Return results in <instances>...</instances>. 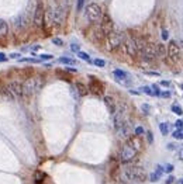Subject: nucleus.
Here are the masks:
<instances>
[{
    "label": "nucleus",
    "mask_w": 183,
    "mask_h": 184,
    "mask_svg": "<svg viewBox=\"0 0 183 184\" xmlns=\"http://www.w3.org/2000/svg\"><path fill=\"white\" fill-rule=\"evenodd\" d=\"M88 37L93 41V42H97V44H102V42H104V40H106V34L103 32V30L100 28L99 24L92 25V28L89 30Z\"/></svg>",
    "instance_id": "1a4fd4ad"
},
{
    "label": "nucleus",
    "mask_w": 183,
    "mask_h": 184,
    "mask_svg": "<svg viewBox=\"0 0 183 184\" xmlns=\"http://www.w3.org/2000/svg\"><path fill=\"white\" fill-rule=\"evenodd\" d=\"M44 178H45V173H42V171H37L34 174V181H35V184H42L44 183Z\"/></svg>",
    "instance_id": "5701e85b"
},
{
    "label": "nucleus",
    "mask_w": 183,
    "mask_h": 184,
    "mask_svg": "<svg viewBox=\"0 0 183 184\" xmlns=\"http://www.w3.org/2000/svg\"><path fill=\"white\" fill-rule=\"evenodd\" d=\"M14 27H16L17 30H21V28H24L25 27V21H24V18L21 16L20 17H17V20H16V24H14Z\"/></svg>",
    "instance_id": "b1692460"
},
{
    "label": "nucleus",
    "mask_w": 183,
    "mask_h": 184,
    "mask_svg": "<svg viewBox=\"0 0 183 184\" xmlns=\"http://www.w3.org/2000/svg\"><path fill=\"white\" fill-rule=\"evenodd\" d=\"M75 87H76V90H78L79 96H86V94L89 93V87L86 86V84L80 83V82H78V83L75 84Z\"/></svg>",
    "instance_id": "aec40b11"
},
{
    "label": "nucleus",
    "mask_w": 183,
    "mask_h": 184,
    "mask_svg": "<svg viewBox=\"0 0 183 184\" xmlns=\"http://www.w3.org/2000/svg\"><path fill=\"white\" fill-rule=\"evenodd\" d=\"M159 129H161V132H162V135H168L169 134V124L168 122H161Z\"/></svg>",
    "instance_id": "393cba45"
},
{
    "label": "nucleus",
    "mask_w": 183,
    "mask_h": 184,
    "mask_svg": "<svg viewBox=\"0 0 183 184\" xmlns=\"http://www.w3.org/2000/svg\"><path fill=\"white\" fill-rule=\"evenodd\" d=\"M161 84H162V86H165V87H168V86H169V84H170V82H169V80H162V82H161Z\"/></svg>",
    "instance_id": "864d4df0"
},
{
    "label": "nucleus",
    "mask_w": 183,
    "mask_h": 184,
    "mask_svg": "<svg viewBox=\"0 0 183 184\" xmlns=\"http://www.w3.org/2000/svg\"><path fill=\"white\" fill-rule=\"evenodd\" d=\"M168 59L170 61V63L172 65H176L180 62V59H182V55H180V48L177 47V44H176V41H169V44H168Z\"/></svg>",
    "instance_id": "423d86ee"
},
{
    "label": "nucleus",
    "mask_w": 183,
    "mask_h": 184,
    "mask_svg": "<svg viewBox=\"0 0 183 184\" xmlns=\"http://www.w3.org/2000/svg\"><path fill=\"white\" fill-rule=\"evenodd\" d=\"M126 40V35L123 32L118 31H111L110 34L106 35V40H104V45H106V51L109 52H114L123 45V42Z\"/></svg>",
    "instance_id": "f257e3e1"
},
{
    "label": "nucleus",
    "mask_w": 183,
    "mask_h": 184,
    "mask_svg": "<svg viewBox=\"0 0 183 184\" xmlns=\"http://www.w3.org/2000/svg\"><path fill=\"white\" fill-rule=\"evenodd\" d=\"M173 181H175V177H173V176H169L166 178V181H165V183H166V184H172Z\"/></svg>",
    "instance_id": "09e8293b"
},
{
    "label": "nucleus",
    "mask_w": 183,
    "mask_h": 184,
    "mask_svg": "<svg viewBox=\"0 0 183 184\" xmlns=\"http://www.w3.org/2000/svg\"><path fill=\"white\" fill-rule=\"evenodd\" d=\"M8 34V24L4 20H0V38H6Z\"/></svg>",
    "instance_id": "412c9836"
},
{
    "label": "nucleus",
    "mask_w": 183,
    "mask_h": 184,
    "mask_svg": "<svg viewBox=\"0 0 183 184\" xmlns=\"http://www.w3.org/2000/svg\"><path fill=\"white\" fill-rule=\"evenodd\" d=\"M1 94H3V97L4 98H7V100H10V101H13V100H16V97H14V94L11 93V90H10V87L7 86H3L1 87Z\"/></svg>",
    "instance_id": "6ab92c4d"
},
{
    "label": "nucleus",
    "mask_w": 183,
    "mask_h": 184,
    "mask_svg": "<svg viewBox=\"0 0 183 184\" xmlns=\"http://www.w3.org/2000/svg\"><path fill=\"white\" fill-rule=\"evenodd\" d=\"M141 91H144L145 94H148V96H155V93H154V90L151 87H148V86H144V87L140 89Z\"/></svg>",
    "instance_id": "cd10ccee"
},
{
    "label": "nucleus",
    "mask_w": 183,
    "mask_h": 184,
    "mask_svg": "<svg viewBox=\"0 0 183 184\" xmlns=\"http://www.w3.org/2000/svg\"><path fill=\"white\" fill-rule=\"evenodd\" d=\"M161 96L163 97V98H169V97L172 96V93L168 91V90H165V91H161Z\"/></svg>",
    "instance_id": "37998d69"
},
{
    "label": "nucleus",
    "mask_w": 183,
    "mask_h": 184,
    "mask_svg": "<svg viewBox=\"0 0 183 184\" xmlns=\"http://www.w3.org/2000/svg\"><path fill=\"white\" fill-rule=\"evenodd\" d=\"M163 171H165V167H162L161 164H158V166H156V169H155V173H156L159 177L162 176V173H163Z\"/></svg>",
    "instance_id": "72a5a7b5"
},
{
    "label": "nucleus",
    "mask_w": 183,
    "mask_h": 184,
    "mask_svg": "<svg viewBox=\"0 0 183 184\" xmlns=\"http://www.w3.org/2000/svg\"><path fill=\"white\" fill-rule=\"evenodd\" d=\"M134 134L138 135V136H142L144 134H145V129H144L142 127H137V128L134 129Z\"/></svg>",
    "instance_id": "7c9ffc66"
},
{
    "label": "nucleus",
    "mask_w": 183,
    "mask_h": 184,
    "mask_svg": "<svg viewBox=\"0 0 183 184\" xmlns=\"http://www.w3.org/2000/svg\"><path fill=\"white\" fill-rule=\"evenodd\" d=\"M159 178H161V177L158 176V174H156L155 171H154V173H152V174H151V181H152V183H156V181H158Z\"/></svg>",
    "instance_id": "58836bf2"
},
{
    "label": "nucleus",
    "mask_w": 183,
    "mask_h": 184,
    "mask_svg": "<svg viewBox=\"0 0 183 184\" xmlns=\"http://www.w3.org/2000/svg\"><path fill=\"white\" fill-rule=\"evenodd\" d=\"M90 79H92V82H90V84H89V91H92L93 94H96V96H100V94H103V90H104V86L103 83L100 82L99 79H96L95 76H90Z\"/></svg>",
    "instance_id": "f8f14e48"
},
{
    "label": "nucleus",
    "mask_w": 183,
    "mask_h": 184,
    "mask_svg": "<svg viewBox=\"0 0 183 184\" xmlns=\"http://www.w3.org/2000/svg\"><path fill=\"white\" fill-rule=\"evenodd\" d=\"M155 49H156V58L165 59L168 55V49L163 44H155Z\"/></svg>",
    "instance_id": "a211bd4d"
},
{
    "label": "nucleus",
    "mask_w": 183,
    "mask_h": 184,
    "mask_svg": "<svg viewBox=\"0 0 183 184\" xmlns=\"http://www.w3.org/2000/svg\"><path fill=\"white\" fill-rule=\"evenodd\" d=\"M147 75H149V76H159V73L158 72H145Z\"/></svg>",
    "instance_id": "5fc2aeb1"
},
{
    "label": "nucleus",
    "mask_w": 183,
    "mask_h": 184,
    "mask_svg": "<svg viewBox=\"0 0 183 184\" xmlns=\"http://www.w3.org/2000/svg\"><path fill=\"white\" fill-rule=\"evenodd\" d=\"M113 75H114V77L117 80V83H120V84H123V86H130V84H131V76H130L127 72L116 69V70L113 72Z\"/></svg>",
    "instance_id": "ddd939ff"
},
{
    "label": "nucleus",
    "mask_w": 183,
    "mask_h": 184,
    "mask_svg": "<svg viewBox=\"0 0 183 184\" xmlns=\"http://www.w3.org/2000/svg\"><path fill=\"white\" fill-rule=\"evenodd\" d=\"M147 139H148V142H149V144L154 142V135H152L151 131H148V132H147Z\"/></svg>",
    "instance_id": "a18cd8bd"
},
{
    "label": "nucleus",
    "mask_w": 183,
    "mask_h": 184,
    "mask_svg": "<svg viewBox=\"0 0 183 184\" xmlns=\"http://www.w3.org/2000/svg\"><path fill=\"white\" fill-rule=\"evenodd\" d=\"M85 6V0H78V3H76V8H78V11H80L82 8Z\"/></svg>",
    "instance_id": "e433bc0d"
},
{
    "label": "nucleus",
    "mask_w": 183,
    "mask_h": 184,
    "mask_svg": "<svg viewBox=\"0 0 183 184\" xmlns=\"http://www.w3.org/2000/svg\"><path fill=\"white\" fill-rule=\"evenodd\" d=\"M141 56V61H148V62H155L156 58V49H155V44H152L149 41L145 42V45L142 47V49L140 51V55Z\"/></svg>",
    "instance_id": "20e7f679"
},
{
    "label": "nucleus",
    "mask_w": 183,
    "mask_h": 184,
    "mask_svg": "<svg viewBox=\"0 0 183 184\" xmlns=\"http://www.w3.org/2000/svg\"><path fill=\"white\" fill-rule=\"evenodd\" d=\"M23 84V96L24 97H31L35 91H38V84H37V79L35 77H28L25 79Z\"/></svg>",
    "instance_id": "6e6552de"
},
{
    "label": "nucleus",
    "mask_w": 183,
    "mask_h": 184,
    "mask_svg": "<svg viewBox=\"0 0 183 184\" xmlns=\"http://www.w3.org/2000/svg\"><path fill=\"white\" fill-rule=\"evenodd\" d=\"M127 144L131 145V146H133V148H134V149H135L138 153L142 152L144 142H142V139H141V136H138V135L130 136V138H128V141H127Z\"/></svg>",
    "instance_id": "4468645a"
},
{
    "label": "nucleus",
    "mask_w": 183,
    "mask_h": 184,
    "mask_svg": "<svg viewBox=\"0 0 183 184\" xmlns=\"http://www.w3.org/2000/svg\"><path fill=\"white\" fill-rule=\"evenodd\" d=\"M175 127L179 129V131H182V129H183V121L182 120H177L175 122Z\"/></svg>",
    "instance_id": "4c0bfd02"
},
{
    "label": "nucleus",
    "mask_w": 183,
    "mask_h": 184,
    "mask_svg": "<svg viewBox=\"0 0 183 184\" xmlns=\"http://www.w3.org/2000/svg\"><path fill=\"white\" fill-rule=\"evenodd\" d=\"M54 56L49 55V54H42V55H40V59L41 61H49V59H52Z\"/></svg>",
    "instance_id": "c9c22d12"
},
{
    "label": "nucleus",
    "mask_w": 183,
    "mask_h": 184,
    "mask_svg": "<svg viewBox=\"0 0 183 184\" xmlns=\"http://www.w3.org/2000/svg\"><path fill=\"white\" fill-rule=\"evenodd\" d=\"M173 138H175V139H179V141H182L183 139V131H179V129L175 131V132H173Z\"/></svg>",
    "instance_id": "2f4dec72"
},
{
    "label": "nucleus",
    "mask_w": 183,
    "mask_h": 184,
    "mask_svg": "<svg viewBox=\"0 0 183 184\" xmlns=\"http://www.w3.org/2000/svg\"><path fill=\"white\" fill-rule=\"evenodd\" d=\"M85 14H86V18L90 23L99 24L100 20H102V17H103V10H102V7L97 3H90L85 8Z\"/></svg>",
    "instance_id": "7ed1b4c3"
},
{
    "label": "nucleus",
    "mask_w": 183,
    "mask_h": 184,
    "mask_svg": "<svg viewBox=\"0 0 183 184\" xmlns=\"http://www.w3.org/2000/svg\"><path fill=\"white\" fill-rule=\"evenodd\" d=\"M58 62H59V63H65V65H75V63H76L73 59H71V58H66V56L59 58V59H58Z\"/></svg>",
    "instance_id": "a878e982"
},
{
    "label": "nucleus",
    "mask_w": 183,
    "mask_h": 184,
    "mask_svg": "<svg viewBox=\"0 0 183 184\" xmlns=\"http://www.w3.org/2000/svg\"><path fill=\"white\" fill-rule=\"evenodd\" d=\"M137 152L135 149L131 146L130 144H124L123 145V148H121V152H120V160H121V163H131V162H134V159L137 158Z\"/></svg>",
    "instance_id": "39448f33"
},
{
    "label": "nucleus",
    "mask_w": 183,
    "mask_h": 184,
    "mask_svg": "<svg viewBox=\"0 0 183 184\" xmlns=\"http://www.w3.org/2000/svg\"><path fill=\"white\" fill-rule=\"evenodd\" d=\"M99 25H100V28L103 30V32L106 34V35L110 34L111 31H114V23H113L111 17L109 16V14H103V17H102V20H100Z\"/></svg>",
    "instance_id": "9b49d317"
},
{
    "label": "nucleus",
    "mask_w": 183,
    "mask_h": 184,
    "mask_svg": "<svg viewBox=\"0 0 183 184\" xmlns=\"http://www.w3.org/2000/svg\"><path fill=\"white\" fill-rule=\"evenodd\" d=\"M7 59L8 58L6 56V54H1V52H0V62H6Z\"/></svg>",
    "instance_id": "de8ad7c7"
},
{
    "label": "nucleus",
    "mask_w": 183,
    "mask_h": 184,
    "mask_svg": "<svg viewBox=\"0 0 183 184\" xmlns=\"http://www.w3.org/2000/svg\"><path fill=\"white\" fill-rule=\"evenodd\" d=\"M21 61H23V62H32V63H38V62H41V59H32V58H23Z\"/></svg>",
    "instance_id": "f704fd0d"
},
{
    "label": "nucleus",
    "mask_w": 183,
    "mask_h": 184,
    "mask_svg": "<svg viewBox=\"0 0 183 184\" xmlns=\"http://www.w3.org/2000/svg\"><path fill=\"white\" fill-rule=\"evenodd\" d=\"M172 111L175 112V114H177V115H182L183 114V110H182V107L180 105H172Z\"/></svg>",
    "instance_id": "c756f323"
},
{
    "label": "nucleus",
    "mask_w": 183,
    "mask_h": 184,
    "mask_svg": "<svg viewBox=\"0 0 183 184\" xmlns=\"http://www.w3.org/2000/svg\"><path fill=\"white\" fill-rule=\"evenodd\" d=\"M162 38H163V40H168V38H169V34H168L166 30H163V31H162Z\"/></svg>",
    "instance_id": "8fccbe9b"
},
{
    "label": "nucleus",
    "mask_w": 183,
    "mask_h": 184,
    "mask_svg": "<svg viewBox=\"0 0 183 184\" xmlns=\"http://www.w3.org/2000/svg\"><path fill=\"white\" fill-rule=\"evenodd\" d=\"M65 70H66V72H69V73H76V72H78L75 68H66Z\"/></svg>",
    "instance_id": "3c124183"
},
{
    "label": "nucleus",
    "mask_w": 183,
    "mask_h": 184,
    "mask_svg": "<svg viewBox=\"0 0 183 184\" xmlns=\"http://www.w3.org/2000/svg\"><path fill=\"white\" fill-rule=\"evenodd\" d=\"M93 63H95L96 66H99V68H103L104 65H106V62H104L103 59H95V61H93Z\"/></svg>",
    "instance_id": "473e14b6"
},
{
    "label": "nucleus",
    "mask_w": 183,
    "mask_h": 184,
    "mask_svg": "<svg viewBox=\"0 0 183 184\" xmlns=\"http://www.w3.org/2000/svg\"><path fill=\"white\" fill-rule=\"evenodd\" d=\"M124 174L127 177L130 181H135V183H144L147 180V171L144 170L142 167L140 166H135V164H130L126 167L124 170Z\"/></svg>",
    "instance_id": "f03ea898"
},
{
    "label": "nucleus",
    "mask_w": 183,
    "mask_h": 184,
    "mask_svg": "<svg viewBox=\"0 0 183 184\" xmlns=\"http://www.w3.org/2000/svg\"><path fill=\"white\" fill-rule=\"evenodd\" d=\"M182 121H183V120H182Z\"/></svg>",
    "instance_id": "bf43d9fd"
},
{
    "label": "nucleus",
    "mask_w": 183,
    "mask_h": 184,
    "mask_svg": "<svg viewBox=\"0 0 183 184\" xmlns=\"http://www.w3.org/2000/svg\"><path fill=\"white\" fill-rule=\"evenodd\" d=\"M56 76L61 77L62 80L71 82V75H69V72H66V70H56Z\"/></svg>",
    "instance_id": "4be33fe9"
},
{
    "label": "nucleus",
    "mask_w": 183,
    "mask_h": 184,
    "mask_svg": "<svg viewBox=\"0 0 183 184\" xmlns=\"http://www.w3.org/2000/svg\"><path fill=\"white\" fill-rule=\"evenodd\" d=\"M165 171L166 173H172L173 171V164H166L165 166Z\"/></svg>",
    "instance_id": "49530a36"
},
{
    "label": "nucleus",
    "mask_w": 183,
    "mask_h": 184,
    "mask_svg": "<svg viewBox=\"0 0 183 184\" xmlns=\"http://www.w3.org/2000/svg\"><path fill=\"white\" fill-rule=\"evenodd\" d=\"M8 87H10L11 93L14 94L16 98H18V100L24 98V96H23V84H21V83H18V82H11V83L8 84Z\"/></svg>",
    "instance_id": "dca6fc26"
},
{
    "label": "nucleus",
    "mask_w": 183,
    "mask_h": 184,
    "mask_svg": "<svg viewBox=\"0 0 183 184\" xmlns=\"http://www.w3.org/2000/svg\"><path fill=\"white\" fill-rule=\"evenodd\" d=\"M44 16H45V8H44L42 1H40L37 4L35 13H34V25L35 27H42V24H44Z\"/></svg>",
    "instance_id": "9d476101"
},
{
    "label": "nucleus",
    "mask_w": 183,
    "mask_h": 184,
    "mask_svg": "<svg viewBox=\"0 0 183 184\" xmlns=\"http://www.w3.org/2000/svg\"><path fill=\"white\" fill-rule=\"evenodd\" d=\"M123 48H124V52L127 54L130 58H137L138 56V47H137V42L134 37H130V38H126L124 42H123Z\"/></svg>",
    "instance_id": "0eeeda50"
},
{
    "label": "nucleus",
    "mask_w": 183,
    "mask_h": 184,
    "mask_svg": "<svg viewBox=\"0 0 183 184\" xmlns=\"http://www.w3.org/2000/svg\"><path fill=\"white\" fill-rule=\"evenodd\" d=\"M10 58H20V54H11Z\"/></svg>",
    "instance_id": "4d7b16f0"
},
{
    "label": "nucleus",
    "mask_w": 183,
    "mask_h": 184,
    "mask_svg": "<svg viewBox=\"0 0 183 184\" xmlns=\"http://www.w3.org/2000/svg\"><path fill=\"white\" fill-rule=\"evenodd\" d=\"M52 42H54L55 45H59V47H62V45H64V41L61 40V38H54V40H52Z\"/></svg>",
    "instance_id": "79ce46f5"
},
{
    "label": "nucleus",
    "mask_w": 183,
    "mask_h": 184,
    "mask_svg": "<svg viewBox=\"0 0 183 184\" xmlns=\"http://www.w3.org/2000/svg\"><path fill=\"white\" fill-rule=\"evenodd\" d=\"M117 134H118L120 138H124V139H128L131 136V124L128 122L127 120L123 122V125L117 129Z\"/></svg>",
    "instance_id": "2eb2a0df"
},
{
    "label": "nucleus",
    "mask_w": 183,
    "mask_h": 184,
    "mask_svg": "<svg viewBox=\"0 0 183 184\" xmlns=\"http://www.w3.org/2000/svg\"><path fill=\"white\" fill-rule=\"evenodd\" d=\"M179 181H180V184H183V178H182V180H179Z\"/></svg>",
    "instance_id": "13d9d810"
},
{
    "label": "nucleus",
    "mask_w": 183,
    "mask_h": 184,
    "mask_svg": "<svg viewBox=\"0 0 183 184\" xmlns=\"http://www.w3.org/2000/svg\"><path fill=\"white\" fill-rule=\"evenodd\" d=\"M168 149H169V151H175L176 149L175 144H168Z\"/></svg>",
    "instance_id": "603ef678"
},
{
    "label": "nucleus",
    "mask_w": 183,
    "mask_h": 184,
    "mask_svg": "<svg viewBox=\"0 0 183 184\" xmlns=\"http://www.w3.org/2000/svg\"><path fill=\"white\" fill-rule=\"evenodd\" d=\"M78 58H80L82 61H85V62H92V59H90V56H89V54H86V52H82V51H79L78 52Z\"/></svg>",
    "instance_id": "bb28decb"
},
{
    "label": "nucleus",
    "mask_w": 183,
    "mask_h": 184,
    "mask_svg": "<svg viewBox=\"0 0 183 184\" xmlns=\"http://www.w3.org/2000/svg\"><path fill=\"white\" fill-rule=\"evenodd\" d=\"M71 49L73 51V52H76V54H78V52L80 51V47L78 45V44H72V45H71Z\"/></svg>",
    "instance_id": "c03bdc74"
},
{
    "label": "nucleus",
    "mask_w": 183,
    "mask_h": 184,
    "mask_svg": "<svg viewBox=\"0 0 183 184\" xmlns=\"http://www.w3.org/2000/svg\"><path fill=\"white\" fill-rule=\"evenodd\" d=\"M130 93H131V94H134V96H138V94H140L137 90H130Z\"/></svg>",
    "instance_id": "6e6d98bb"
},
{
    "label": "nucleus",
    "mask_w": 183,
    "mask_h": 184,
    "mask_svg": "<svg viewBox=\"0 0 183 184\" xmlns=\"http://www.w3.org/2000/svg\"><path fill=\"white\" fill-rule=\"evenodd\" d=\"M141 110H142V112L145 114V115H149V114H151V105L145 103V104L141 105Z\"/></svg>",
    "instance_id": "c85d7f7f"
},
{
    "label": "nucleus",
    "mask_w": 183,
    "mask_h": 184,
    "mask_svg": "<svg viewBox=\"0 0 183 184\" xmlns=\"http://www.w3.org/2000/svg\"><path fill=\"white\" fill-rule=\"evenodd\" d=\"M104 104H106L107 110H109V112H110L111 115L116 112V110H117V104H116V101H114V98H113L111 96L104 97Z\"/></svg>",
    "instance_id": "f3484780"
},
{
    "label": "nucleus",
    "mask_w": 183,
    "mask_h": 184,
    "mask_svg": "<svg viewBox=\"0 0 183 184\" xmlns=\"http://www.w3.org/2000/svg\"><path fill=\"white\" fill-rule=\"evenodd\" d=\"M152 90H154V93H155V96H161V90H159V87H158V86H156V84H154V86H152Z\"/></svg>",
    "instance_id": "ea45409f"
},
{
    "label": "nucleus",
    "mask_w": 183,
    "mask_h": 184,
    "mask_svg": "<svg viewBox=\"0 0 183 184\" xmlns=\"http://www.w3.org/2000/svg\"><path fill=\"white\" fill-rule=\"evenodd\" d=\"M177 159L183 160V146H180V148L177 149Z\"/></svg>",
    "instance_id": "a19ab883"
}]
</instances>
